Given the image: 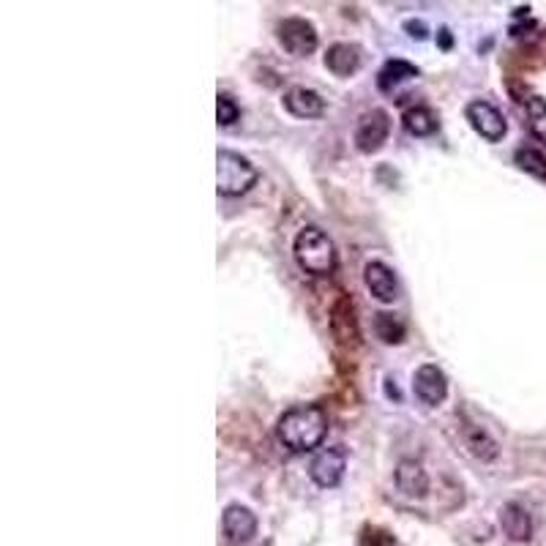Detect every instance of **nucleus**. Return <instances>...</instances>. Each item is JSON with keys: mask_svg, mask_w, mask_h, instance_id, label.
Listing matches in <instances>:
<instances>
[{"mask_svg": "<svg viewBox=\"0 0 546 546\" xmlns=\"http://www.w3.org/2000/svg\"><path fill=\"white\" fill-rule=\"evenodd\" d=\"M285 110L293 115V118H320L326 112V99L317 94L311 87H290L285 94Z\"/></svg>", "mask_w": 546, "mask_h": 546, "instance_id": "9b49d317", "label": "nucleus"}, {"mask_svg": "<svg viewBox=\"0 0 546 546\" xmlns=\"http://www.w3.org/2000/svg\"><path fill=\"white\" fill-rule=\"evenodd\" d=\"M465 118L467 123L473 126L476 134H481L486 143H500L506 136L509 126H506V118L500 112L494 104L484 102V99H476L465 107Z\"/></svg>", "mask_w": 546, "mask_h": 546, "instance_id": "20e7f679", "label": "nucleus"}, {"mask_svg": "<svg viewBox=\"0 0 546 546\" xmlns=\"http://www.w3.org/2000/svg\"><path fill=\"white\" fill-rule=\"evenodd\" d=\"M293 254H295V262L301 265V270L311 273V277H328V273H334V268H336L334 241L323 230H317V227H303V230L295 236Z\"/></svg>", "mask_w": 546, "mask_h": 546, "instance_id": "f03ea898", "label": "nucleus"}, {"mask_svg": "<svg viewBox=\"0 0 546 546\" xmlns=\"http://www.w3.org/2000/svg\"><path fill=\"white\" fill-rule=\"evenodd\" d=\"M238 118H241V107L236 104V99L221 94L216 99V120H219V126H233Z\"/></svg>", "mask_w": 546, "mask_h": 546, "instance_id": "4be33fe9", "label": "nucleus"}, {"mask_svg": "<svg viewBox=\"0 0 546 546\" xmlns=\"http://www.w3.org/2000/svg\"><path fill=\"white\" fill-rule=\"evenodd\" d=\"M413 77H418V69H416L413 63H407V61L396 58V61H388V63L380 69L377 85H380V90H393L396 85H401V82H407V79H413Z\"/></svg>", "mask_w": 546, "mask_h": 546, "instance_id": "a211bd4d", "label": "nucleus"}, {"mask_svg": "<svg viewBox=\"0 0 546 546\" xmlns=\"http://www.w3.org/2000/svg\"><path fill=\"white\" fill-rule=\"evenodd\" d=\"M344 470H347V451H344L342 445H331V448H323V451L311 459L309 476H311V481H314L317 486L334 489V486L342 484Z\"/></svg>", "mask_w": 546, "mask_h": 546, "instance_id": "39448f33", "label": "nucleus"}, {"mask_svg": "<svg viewBox=\"0 0 546 546\" xmlns=\"http://www.w3.org/2000/svg\"><path fill=\"white\" fill-rule=\"evenodd\" d=\"M401 126L407 134H413V136H429L437 131V115L429 110V107H413V110H407L401 115Z\"/></svg>", "mask_w": 546, "mask_h": 546, "instance_id": "f3484780", "label": "nucleus"}, {"mask_svg": "<svg viewBox=\"0 0 546 546\" xmlns=\"http://www.w3.org/2000/svg\"><path fill=\"white\" fill-rule=\"evenodd\" d=\"M257 184L254 164L236 153V151H219L216 153V189L221 197H238Z\"/></svg>", "mask_w": 546, "mask_h": 546, "instance_id": "7ed1b4c3", "label": "nucleus"}, {"mask_svg": "<svg viewBox=\"0 0 546 546\" xmlns=\"http://www.w3.org/2000/svg\"><path fill=\"white\" fill-rule=\"evenodd\" d=\"M396 486L407 497H424L429 492V476L418 462L401 459L399 467H396Z\"/></svg>", "mask_w": 546, "mask_h": 546, "instance_id": "f8f14e48", "label": "nucleus"}, {"mask_svg": "<svg viewBox=\"0 0 546 546\" xmlns=\"http://www.w3.org/2000/svg\"><path fill=\"white\" fill-rule=\"evenodd\" d=\"M279 44L295 58H306L317 50V30L309 20L301 17H287L285 22H279Z\"/></svg>", "mask_w": 546, "mask_h": 546, "instance_id": "423d86ee", "label": "nucleus"}, {"mask_svg": "<svg viewBox=\"0 0 546 546\" xmlns=\"http://www.w3.org/2000/svg\"><path fill=\"white\" fill-rule=\"evenodd\" d=\"M514 161L519 170H525L527 175L538 178V180H546V156L535 148H519L514 153Z\"/></svg>", "mask_w": 546, "mask_h": 546, "instance_id": "6ab92c4d", "label": "nucleus"}, {"mask_svg": "<svg viewBox=\"0 0 546 546\" xmlns=\"http://www.w3.org/2000/svg\"><path fill=\"white\" fill-rule=\"evenodd\" d=\"M388 131H391L388 112L385 110H372V112H367L358 120L355 134H352V143H355V148L360 153H375L388 140Z\"/></svg>", "mask_w": 546, "mask_h": 546, "instance_id": "0eeeda50", "label": "nucleus"}, {"mask_svg": "<svg viewBox=\"0 0 546 546\" xmlns=\"http://www.w3.org/2000/svg\"><path fill=\"white\" fill-rule=\"evenodd\" d=\"M462 434H465V445L470 448V453H473L476 459L492 462V459L497 457V443L489 437L486 429H481V426H476V424H465Z\"/></svg>", "mask_w": 546, "mask_h": 546, "instance_id": "dca6fc26", "label": "nucleus"}, {"mask_svg": "<svg viewBox=\"0 0 546 546\" xmlns=\"http://www.w3.org/2000/svg\"><path fill=\"white\" fill-rule=\"evenodd\" d=\"M221 530L233 543H246L257 533V517L252 514V509L233 503V506H227L221 514Z\"/></svg>", "mask_w": 546, "mask_h": 546, "instance_id": "1a4fd4ad", "label": "nucleus"}, {"mask_svg": "<svg viewBox=\"0 0 546 546\" xmlns=\"http://www.w3.org/2000/svg\"><path fill=\"white\" fill-rule=\"evenodd\" d=\"M500 527H503V533L511 538V541H527L533 535V519L530 514L517 506V503H509L503 506V511H500Z\"/></svg>", "mask_w": 546, "mask_h": 546, "instance_id": "2eb2a0df", "label": "nucleus"}, {"mask_svg": "<svg viewBox=\"0 0 546 546\" xmlns=\"http://www.w3.org/2000/svg\"><path fill=\"white\" fill-rule=\"evenodd\" d=\"M375 331H377V336L385 342V344H399L401 339H404V326L396 320L393 314H377V320H375Z\"/></svg>", "mask_w": 546, "mask_h": 546, "instance_id": "412c9836", "label": "nucleus"}, {"mask_svg": "<svg viewBox=\"0 0 546 546\" xmlns=\"http://www.w3.org/2000/svg\"><path fill=\"white\" fill-rule=\"evenodd\" d=\"M331 314H334V317H331V326H334V334H336L339 344L355 347V344H358V323H355L352 301H350V298H339Z\"/></svg>", "mask_w": 546, "mask_h": 546, "instance_id": "ddd939ff", "label": "nucleus"}, {"mask_svg": "<svg viewBox=\"0 0 546 546\" xmlns=\"http://www.w3.org/2000/svg\"><path fill=\"white\" fill-rule=\"evenodd\" d=\"M360 66V50L355 44H334L326 53V69L336 77H350Z\"/></svg>", "mask_w": 546, "mask_h": 546, "instance_id": "4468645a", "label": "nucleus"}, {"mask_svg": "<svg viewBox=\"0 0 546 546\" xmlns=\"http://www.w3.org/2000/svg\"><path fill=\"white\" fill-rule=\"evenodd\" d=\"M385 393H388V399H396V401L401 399V396H399V388L393 385V380H391V377L385 380Z\"/></svg>", "mask_w": 546, "mask_h": 546, "instance_id": "b1692460", "label": "nucleus"}, {"mask_svg": "<svg viewBox=\"0 0 546 546\" xmlns=\"http://www.w3.org/2000/svg\"><path fill=\"white\" fill-rule=\"evenodd\" d=\"M328 434V416L317 404H295L279 418L277 437L293 453H309Z\"/></svg>", "mask_w": 546, "mask_h": 546, "instance_id": "f257e3e1", "label": "nucleus"}, {"mask_svg": "<svg viewBox=\"0 0 546 546\" xmlns=\"http://www.w3.org/2000/svg\"><path fill=\"white\" fill-rule=\"evenodd\" d=\"M404 30L413 36V38H426V33H429V28H426L424 20H407V22H404Z\"/></svg>", "mask_w": 546, "mask_h": 546, "instance_id": "5701e85b", "label": "nucleus"}, {"mask_svg": "<svg viewBox=\"0 0 546 546\" xmlns=\"http://www.w3.org/2000/svg\"><path fill=\"white\" fill-rule=\"evenodd\" d=\"M525 107H527V126H530V131L538 136L541 143H546V99L530 96Z\"/></svg>", "mask_w": 546, "mask_h": 546, "instance_id": "aec40b11", "label": "nucleus"}, {"mask_svg": "<svg viewBox=\"0 0 546 546\" xmlns=\"http://www.w3.org/2000/svg\"><path fill=\"white\" fill-rule=\"evenodd\" d=\"M363 282H367V290H369L377 301H383V303H391V301H396V295H399L396 273H393L385 262H380V260L367 262V268H363Z\"/></svg>", "mask_w": 546, "mask_h": 546, "instance_id": "9d476101", "label": "nucleus"}, {"mask_svg": "<svg viewBox=\"0 0 546 546\" xmlns=\"http://www.w3.org/2000/svg\"><path fill=\"white\" fill-rule=\"evenodd\" d=\"M413 391H416L421 404L437 407L448 393V377H445V372L437 367V363H424V367H418V372L413 377Z\"/></svg>", "mask_w": 546, "mask_h": 546, "instance_id": "6e6552de", "label": "nucleus"}]
</instances>
